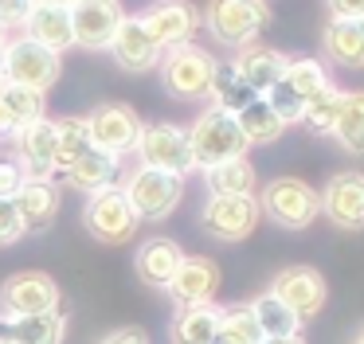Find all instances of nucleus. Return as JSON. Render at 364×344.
<instances>
[{
  "instance_id": "nucleus-1",
  "label": "nucleus",
  "mask_w": 364,
  "mask_h": 344,
  "mask_svg": "<svg viewBox=\"0 0 364 344\" xmlns=\"http://www.w3.org/2000/svg\"><path fill=\"white\" fill-rule=\"evenodd\" d=\"M188 141H192V161H196V168L200 164L212 168L220 161H235V156H247V149H251L243 129H239V122H235V114H228L220 106H208L192 122Z\"/></svg>"
},
{
  "instance_id": "nucleus-2",
  "label": "nucleus",
  "mask_w": 364,
  "mask_h": 344,
  "mask_svg": "<svg viewBox=\"0 0 364 344\" xmlns=\"http://www.w3.org/2000/svg\"><path fill=\"white\" fill-rule=\"evenodd\" d=\"M267 23H270L267 0H208V8H204V28L223 47L255 43Z\"/></svg>"
},
{
  "instance_id": "nucleus-3",
  "label": "nucleus",
  "mask_w": 364,
  "mask_h": 344,
  "mask_svg": "<svg viewBox=\"0 0 364 344\" xmlns=\"http://www.w3.org/2000/svg\"><path fill=\"white\" fill-rule=\"evenodd\" d=\"M122 192H126L129 208L137 211V219H153V223H161V219H168L176 211V203H181L184 176L149 168V164H137V168L126 176V188H122Z\"/></svg>"
},
{
  "instance_id": "nucleus-4",
  "label": "nucleus",
  "mask_w": 364,
  "mask_h": 344,
  "mask_svg": "<svg viewBox=\"0 0 364 344\" xmlns=\"http://www.w3.org/2000/svg\"><path fill=\"white\" fill-rule=\"evenodd\" d=\"M325 86H329V70H325V63L301 55V59L286 63L282 78H278L274 90L267 94V102H270V109H274L286 125H294V122H301L306 102L314 98L317 90H325Z\"/></svg>"
},
{
  "instance_id": "nucleus-5",
  "label": "nucleus",
  "mask_w": 364,
  "mask_h": 344,
  "mask_svg": "<svg viewBox=\"0 0 364 344\" xmlns=\"http://www.w3.org/2000/svg\"><path fill=\"white\" fill-rule=\"evenodd\" d=\"M259 208H262V215H270L286 231H306L321 215V195L298 176H274L262 188Z\"/></svg>"
},
{
  "instance_id": "nucleus-6",
  "label": "nucleus",
  "mask_w": 364,
  "mask_h": 344,
  "mask_svg": "<svg viewBox=\"0 0 364 344\" xmlns=\"http://www.w3.org/2000/svg\"><path fill=\"white\" fill-rule=\"evenodd\" d=\"M82 223H87V231L95 235L98 242H106V247H122V242H129L137 235V211L129 208L126 192L114 184L98 188V192L87 195V208H82Z\"/></svg>"
},
{
  "instance_id": "nucleus-7",
  "label": "nucleus",
  "mask_w": 364,
  "mask_h": 344,
  "mask_svg": "<svg viewBox=\"0 0 364 344\" xmlns=\"http://www.w3.org/2000/svg\"><path fill=\"white\" fill-rule=\"evenodd\" d=\"M215 67L220 63L196 43H184V47H173V51L161 55V78H165V90L173 98H208L212 90V78H215Z\"/></svg>"
},
{
  "instance_id": "nucleus-8",
  "label": "nucleus",
  "mask_w": 364,
  "mask_h": 344,
  "mask_svg": "<svg viewBox=\"0 0 364 344\" xmlns=\"http://www.w3.org/2000/svg\"><path fill=\"white\" fill-rule=\"evenodd\" d=\"M59 70H63V55L40 47L36 39H9L4 43V82L28 86V90L48 94L55 86Z\"/></svg>"
},
{
  "instance_id": "nucleus-9",
  "label": "nucleus",
  "mask_w": 364,
  "mask_h": 344,
  "mask_svg": "<svg viewBox=\"0 0 364 344\" xmlns=\"http://www.w3.org/2000/svg\"><path fill=\"white\" fill-rule=\"evenodd\" d=\"M134 153L141 156V164L161 168V172H176V176H188V172L196 168L188 129H181V125H173V122L141 125V137H137Z\"/></svg>"
},
{
  "instance_id": "nucleus-10",
  "label": "nucleus",
  "mask_w": 364,
  "mask_h": 344,
  "mask_svg": "<svg viewBox=\"0 0 364 344\" xmlns=\"http://www.w3.org/2000/svg\"><path fill=\"white\" fill-rule=\"evenodd\" d=\"M51 309H59V286L48 274L24 270V274H12L0 286V317L4 321L40 317V313H51Z\"/></svg>"
},
{
  "instance_id": "nucleus-11",
  "label": "nucleus",
  "mask_w": 364,
  "mask_h": 344,
  "mask_svg": "<svg viewBox=\"0 0 364 344\" xmlns=\"http://www.w3.org/2000/svg\"><path fill=\"white\" fill-rule=\"evenodd\" d=\"M259 215L262 208L255 195H212L200 211V223L220 242H243L259 227Z\"/></svg>"
},
{
  "instance_id": "nucleus-12",
  "label": "nucleus",
  "mask_w": 364,
  "mask_h": 344,
  "mask_svg": "<svg viewBox=\"0 0 364 344\" xmlns=\"http://www.w3.org/2000/svg\"><path fill=\"white\" fill-rule=\"evenodd\" d=\"M87 129H90V145L106 149L114 156H126L137 149V137H141V122L129 106L122 102H102L87 114Z\"/></svg>"
},
{
  "instance_id": "nucleus-13",
  "label": "nucleus",
  "mask_w": 364,
  "mask_h": 344,
  "mask_svg": "<svg viewBox=\"0 0 364 344\" xmlns=\"http://www.w3.org/2000/svg\"><path fill=\"white\" fill-rule=\"evenodd\" d=\"M270 294L290 305V309L298 313V321H309L325 309L329 286H325V278L314 266H286V270H278V278L270 281Z\"/></svg>"
},
{
  "instance_id": "nucleus-14",
  "label": "nucleus",
  "mask_w": 364,
  "mask_h": 344,
  "mask_svg": "<svg viewBox=\"0 0 364 344\" xmlns=\"http://www.w3.org/2000/svg\"><path fill=\"white\" fill-rule=\"evenodd\" d=\"M317 195H321V215L333 227H341V231L364 227V172H337Z\"/></svg>"
},
{
  "instance_id": "nucleus-15",
  "label": "nucleus",
  "mask_w": 364,
  "mask_h": 344,
  "mask_svg": "<svg viewBox=\"0 0 364 344\" xmlns=\"http://www.w3.org/2000/svg\"><path fill=\"white\" fill-rule=\"evenodd\" d=\"M126 20L122 0H75L71 4V28L79 47H110L118 23Z\"/></svg>"
},
{
  "instance_id": "nucleus-16",
  "label": "nucleus",
  "mask_w": 364,
  "mask_h": 344,
  "mask_svg": "<svg viewBox=\"0 0 364 344\" xmlns=\"http://www.w3.org/2000/svg\"><path fill=\"white\" fill-rule=\"evenodd\" d=\"M110 55L114 63H118L122 70H134V75H141V70H153L161 63V43L149 36V28L141 23V16H126V20L118 23V31H114L110 39Z\"/></svg>"
},
{
  "instance_id": "nucleus-17",
  "label": "nucleus",
  "mask_w": 364,
  "mask_h": 344,
  "mask_svg": "<svg viewBox=\"0 0 364 344\" xmlns=\"http://www.w3.org/2000/svg\"><path fill=\"white\" fill-rule=\"evenodd\" d=\"M141 23L149 28V36L161 43V51H173V47H184L200 28V16L188 0H157L149 12L141 16Z\"/></svg>"
},
{
  "instance_id": "nucleus-18",
  "label": "nucleus",
  "mask_w": 364,
  "mask_h": 344,
  "mask_svg": "<svg viewBox=\"0 0 364 344\" xmlns=\"http://www.w3.org/2000/svg\"><path fill=\"white\" fill-rule=\"evenodd\" d=\"M220 289V266L204 254H184L181 270L168 281V297L176 301V309H188V305H208Z\"/></svg>"
},
{
  "instance_id": "nucleus-19",
  "label": "nucleus",
  "mask_w": 364,
  "mask_h": 344,
  "mask_svg": "<svg viewBox=\"0 0 364 344\" xmlns=\"http://www.w3.org/2000/svg\"><path fill=\"white\" fill-rule=\"evenodd\" d=\"M286 63H290V59H286L282 51H274V47H267V43H247V47H239L231 70H235V75L243 78V82L251 86L255 94H259V98H267V94L274 90V82L282 78Z\"/></svg>"
},
{
  "instance_id": "nucleus-20",
  "label": "nucleus",
  "mask_w": 364,
  "mask_h": 344,
  "mask_svg": "<svg viewBox=\"0 0 364 344\" xmlns=\"http://www.w3.org/2000/svg\"><path fill=\"white\" fill-rule=\"evenodd\" d=\"M16 161L28 176H55V122L40 117L24 125L16 133Z\"/></svg>"
},
{
  "instance_id": "nucleus-21",
  "label": "nucleus",
  "mask_w": 364,
  "mask_h": 344,
  "mask_svg": "<svg viewBox=\"0 0 364 344\" xmlns=\"http://www.w3.org/2000/svg\"><path fill=\"white\" fill-rule=\"evenodd\" d=\"M181 262H184V250L176 247L173 239H165V235H153V239H145L141 247H137L134 266H137V278L149 289H168V281L181 270Z\"/></svg>"
},
{
  "instance_id": "nucleus-22",
  "label": "nucleus",
  "mask_w": 364,
  "mask_h": 344,
  "mask_svg": "<svg viewBox=\"0 0 364 344\" xmlns=\"http://www.w3.org/2000/svg\"><path fill=\"white\" fill-rule=\"evenodd\" d=\"M24 36L36 39L40 47L63 55L67 47H75V28H71V8H59V4H36L32 16L24 23Z\"/></svg>"
},
{
  "instance_id": "nucleus-23",
  "label": "nucleus",
  "mask_w": 364,
  "mask_h": 344,
  "mask_svg": "<svg viewBox=\"0 0 364 344\" xmlns=\"http://www.w3.org/2000/svg\"><path fill=\"white\" fill-rule=\"evenodd\" d=\"M12 200H16L20 219H24L28 231H43V227H51L59 215V188L51 184V176H28L24 188H20Z\"/></svg>"
},
{
  "instance_id": "nucleus-24",
  "label": "nucleus",
  "mask_w": 364,
  "mask_h": 344,
  "mask_svg": "<svg viewBox=\"0 0 364 344\" xmlns=\"http://www.w3.org/2000/svg\"><path fill=\"white\" fill-rule=\"evenodd\" d=\"M321 47L329 55V63L345 70H360L364 67V20H337L329 16L321 31Z\"/></svg>"
},
{
  "instance_id": "nucleus-25",
  "label": "nucleus",
  "mask_w": 364,
  "mask_h": 344,
  "mask_svg": "<svg viewBox=\"0 0 364 344\" xmlns=\"http://www.w3.org/2000/svg\"><path fill=\"white\" fill-rule=\"evenodd\" d=\"M43 117V94L16 82H0V133H20Z\"/></svg>"
},
{
  "instance_id": "nucleus-26",
  "label": "nucleus",
  "mask_w": 364,
  "mask_h": 344,
  "mask_svg": "<svg viewBox=\"0 0 364 344\" xmlns=\"http://www.w3.org/2000/svg\"><path fill=\"white\" fill-rule=\"evenodd\" d=\"M114 172H118V156L114 153H106V149H98V145H90L87 153L79 156V161L71 164V168L63 172V180L71 188H79V192H98V188H106L114 180Z\"/></svg>"
},
{
  "instance_id": "nucleus-27",
  "label": "nucleus",
  "mask_w": 364,
  "mask_h": 344,
  "mask_svg": "<svg viewBox=\"0 0 364 344\" xmlns=\"http://www.w3.org/2000/svg\"><path fill=\"white\" fill-rule=\"evenodd\" d=\"M220 305H188V309H176L173 321V344H212L215 328H220Z\"/></svg>"
},
{
  "instance_id": "nucleus-28",
  "label": "nucleus",
  "mask_w": 364,
  "mask_h": 344,
  "mask_svg": "<svg viewBox=\"0 0 364 344\" xmlns=\"http://www.w3.org/2000/svg\"><path fill=\"white\" fill-rule=\"evenodd\" d=\"M204 184L212 195H255L259 176H255L247 156H235V161H220L212 168H204Z\"/></svg>"
},
{
  "instance_id": "nucleus-29",
  "label": "nucleus",
  "mask_w": 364,
  "mask_h": 344,
  "mask_svg": "<svg viewBox=\"0 0 364 344\" xmlns=\"http://www.w3.org/2000/svg\"><path fill=\"white\" fill-rule=\"evenodd\" d=\"M235 122H239V129H243L247 145H270V141H278L286 133V122L270 109L267 98L247 102V106L235 114Z\"/></svg>"
},
{
  "instance_id": "nucleus-30",
  "label": "nucleus",
  "mask_w": 364,
  "mask_h": 344,
  "mask_svg": "<svg viewBox=\"0 0 364 344\" xmlns=\"http://www.w3.org/2000/svg\"><path fill=\"white\" fill-rule=\"evenodd\" d=\"M4 325H9V340L16 344H63L67 336V317L59 309L40 313V317H16Z\"/></svg>"
},
{
  "instance_id": "nucleus-31",
  "label": "nucleus",
  "mask_w": 364,
  "mask_h": 344,
  "mask_svg": "<svg viewBox=\"0 0 364 344\" xmlns=\"http://www.w3.org/2000/svg\"><path fill=\"white\" fill-rule=\"evenodd\" d=\"M333 137L341 141L348 156H364V90L341 94V114L333 125Z\"/></svg>"
},
{
  "instance_id": "nucleus-32",
  "label": "nucleus",
  "mask_w": 364,
  "mask_h": 344,
  "mask_svg": "<svg viewBox=\"0 0 364 344\" xmlns=\"http://www.w3.org/2000/svg\"><path fill=\"white\" fill-rule=\"evenodd\" d=\"M87 149H90L87 117H59L55 122V172L59 176H63Z\"/></svg>"
},
{
  "instance_id": "nucleus-33",
  "label": "nucleus",
  "mask_w": 364,
  "mask_h": 344,
  "mask_svg": "<svg viewBox=\"0 0 364 344\" xmlns=\"http://www.w3.org/2000/svg\"><path fill=\"white\" fill-rule=\"evenodd\" d=\"M251 313H255V321H259V328H262V336H294L301 328V321H298V313L290 309L286 301H278L274 294H259L251 301Z\"/></svg>"
},
{
  "instance_id": "nucleus-34",
  "label": "nucleus",
  "mask_w": 364,
  "mask_h": 344,
  "mask_svg": "<svg viewBox=\"0 0 364 344\" xmlns=\"http://www.w3.org/2000/svg\"><path fill=\"white\" fill-rule=\"evenodd\" d=\"M341 86H325V90H317L314 98L306 102V109H301V125H306L309 133H317V137H333V125H337V114H341Z\"/></svg>"
},
{
  "instance_id": "nucleus-35",
  "label": "nucleus",
  "mask_w": 364,
  "mask_h": 344,
  "mask_svg": "<svg viewBox=\"0 0 364 344\" xmlns=\"http://www.w3.org/2000/svg\"><path fill=\"white\" fill-rule=\"evenodd\" d=\"M212 344H262V328L255 321L251 305H231V309H223Z\"/></svg>"
},
{
  "instance_id": "nucleus-36",
  "label": "nucleus",
  "mask_w": 364,
  "mask_h": 344,
  "mask_svg": "<svg viewBox=\"0 0 364 344\" xmlns=\"http://www.w3.org/2000/svg\"><path fill=\"white\" fill-rule=\"evenodd\" d=\"M208 98H212L220 109H228V114H239V109H243L247 102H255L259 94H255L251 86H247L243 78L231 70V63H228V67H215V78H212V90H208Z\"/></svg>"
},
{
  "instance_id": "nucleus-37",
  "label": "nucleus",
  "mask_w": 364,
  "mask_h": 344,
  "mask_svg": "<svg viewBox=\"0 0 364 344\" xmlns=\"http://www.w3.org/2000/svg\"><path fill=\"white\" fill-rule=\"evenodd\" d=\"M28 235L24 219H20V208L12 195H0V247H12Z\"/></svg>"
},
{
  "instance_id": "nucleus-38",
  "label": "nucleus",
  "mask_w": 364,
  "mask_h": 344,
  "mask_svg": "<svg viewBox=\"0 0 364 344\" xmlns=\"http://www.w3.org/2000/svg\"><path fill=\"white\" fill-rule=\"evenodd\" d=\"M36 0H0V28L4 31H16L28 23V16H32Z\"/></svg>"
},
{
  "instance_id": "nucleus-39",
  "label": "nucleus",
  "mask_w": 364,
  "mask_h": 344,
  "mask_svg": "<svg viewBox=\"0 0 364 344\" xmlns=\"http://www.w3.org/2000/svg\"><path fill=\"white\" fill-rule=\"evenodd\" d=\"M28 172L20 161H9V156H0V195H16L24 188Z\"/></svg>"
},
{
  "instance_id": "nucleus-40",
  "label": "nucleus",
  "mask_w": 364,
  "mask_h": 344,
  "mask_svg": "<svg viewBox=\"0 0 364 344\" xmlns=\"http://www.w3.org/2000/svg\"><path fill=\"white\" fill-rule=\"evenodd\" d=\"M325 8L337 20H364V0H325Z\"/></svg>"
},
{
  "instance_id": "nucleus-41",
  "label": "nucleus",
  "mask_w": 364,
  "mask_h": 344,
  "mask_svg": "<svg viewBox=\"0 0 364 344\" xmlns=\"http://www.w3.org/2000/svg\"><path fill=\"white\" fill-rule=\"evenodd\" d=\"M102 344H149V336H145L141 328H118V333H110Z\"/></svg>"
},
{
  "instance_id": "nucleus-42",
  "label": "nucleus",
  "mask_w": 364,
  "mask_h": 344,
  "mask_svg": "<svg viewBox=\"0 0 364 344\" xmlns=\"http://www.w3.org/2000/svg\"><path fill=\"white\" fill-rule=\"evenodd\" d=\"M262 344H306V340L294 333V336H262Z\"/></svg>"
},
{
  "instance_id": "nucleus-43",
  "label": "nucleus",
  "mask_w": 364,
  "mask_h": 344,
  "mask_svg": "<svg viewBox=\"0 0 364 344\" xmlns=\"http://www.w3.org/2000/svg\"><path fill=\"white\" fill-rule=\"evenodd\" d=\"M36 4H59V8H71L75 0H36Z\"/></svg>"
},
{
  "instance_id": "nucleus-44",
  "label": "nucleus",
  "mask_w": 364,
  "mask_h": 344,
  "mask_svg": "<svg viewBox=\"0 0 364 344\" xmlns=\"http://www.w3.org/2000/svg\"><path fill=\"white\" fill-rule=\"evenodd\" d=\"M0 82H4V43H0Z\"/></svg>"
},
{
  "instance_id": "nucleus-45",
  "label": "nucleus",
  "mask_w": 364,
  "mask_h": 344,
  "mask_svg": "<svg viewBox=\"0 0 364 344\" xmlns=\"http://www.w3.org/2000/svg\"><path fill=\"white\" fill-rule=\"evenodd\" d=\"M353 344H364V325L356 328V336H353Z\"/></svg>"
},
{
  "instance_id": "nucleus-46",
  "label": "nucleus",
  "mask_w": 364,
  "mask_h": 344,
  "mask_svg": "<svg viewBox=\"0 0 364 344\" xmlns=\"http://www.w3.org/2000/svg\"><path fill=\"white\" fill-rule=\"evenodd\" d=\"M4 36H9V31H4V28H0V43H9V39H4Z\"/></svg>"
},
{
  "instance_id": "nucleus-47",
  "label": "nucleus",
  "mask_w": 364,
  "mask_h": 344,
  "mask_svg": "<svg viewBox=\"0 0 364 344\" xmlns=\"http://www.w3.org/2000/svg\"><path fill=\"white\" fill-rule=\"evenodd\" d=\"M0 344H16V340H9V336H0Z\"/></svg>"
}]
</instances>
